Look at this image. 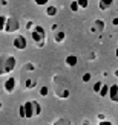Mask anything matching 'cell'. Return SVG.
Returning <instances> with one entry per match:
<instances>
[{
  "label": "cell",
  "instance_id": "obj_3",
  "mask_svg": "<svg viewBox=\"0 0 118 125\" xmlns=\"http://www.w3.org/2000/svg\"><path fill=\"white\" fill-rule=\"evenodd\" d=\"M15 64H17L15 57H12V55L3 57L2 58V70H0V75H6V73L12 72L15 69Z\"/></svg>",
  "mask_w": 118,
  "mask_h": 125
},
{
  "label": "cell",
  "instance_id": "obj_28",
  "mask_svg": "<svg viewBox=\"0 0 118 125\" xmlns=\"http://www.w3.org/2000/svg\"><path fill=\"white\" fill-rule=\"evenodd\" d=\"M81 125H91V124H89V122H83Z\"/></svg>",
  "mask_w": 118,
  "mask_h": 125
},
{
  "label": "cell",
  "instance_id": "obj_5",
  "mask_svg": "<svg viewBox=\"0 0 118 125\" xmlns=\"http://www.w3.org/2000/svg\"><path fill=\"white\" fill-rule=\"evenodd\" d=\"M12 46H14L17 51H25L28 47V41L25 35H17L14 40H12Z\"/></svg>",
  "mask_w": 118,
  "mask_h": 125
},
{
  "label": "cell",
  "instance_id": "obj_10",
  "mask_svg": "<svg viewBox=\"0 0 118 125\" xmlns=\"http://www.w3.org/2000/svg\"><path fill=\"white\" fill-rule=\"evenodd\" d=\"M65 38H66L65 31H55V34H54V40L57 41V43H63Z\"/></svg>",
  "mask_w": 118,
  "mask_h": 125
},
{
  "label": "cell",
  "instance_id": "obj_15",
  "mask_svg": "<svg viewBox=\"0 0 118 125\" xmlns=\"http://www.w3.org/2000/svg\"><path fill=\"white\" fill-rule=\"evenodd\" d=\"M103 84H104V83H101V81H98V83H95V84H94V92L97 93V95L101 92V89H103Z\"/></svg>",
  "mask_w": 118,
  "mask_h": 125
},
{
  "label": "cell",
  "instance_id": "obj_27",
  "mask_svg": "<svg viewBox=\"0 0 118 125\" xmlns=\"http://www.w3.org/2000/svg\"><path fill=\"white\" fill-rule=\"evenodd\" d=\"M115 55H117V58H118V46H117V49H115Z\"/></svg>",
  "mask_w": 118,
  "mask_h": 125
},
{
  "label": "cell",
  "instance_id": "obj_1",
  "mask_svg": "<svg viewBox=\"0 0 118 125\" xmlns=\"http://www.w3.org/2000/svg\"><path fill=\"white\" fill-rule=\"evenodd\" d=\"M25 107V113H26V119H32L35 116H40L41 115V104L39 101H28L23 104Z\"/></svg>",
  "mask_w": 118,
  "mask_h": 125
},
{
  "label": "cell",
  "instance_id": "obj_2",
  "mask_svg": "<svg viewBox=\"0 0 118 125\" xmlns=\"http://www.w3.org/2000/svg\"><path fill=\"white\" fill-rule=\"evenodd\" d=\"M31 37H32V40L35 41V46L37 47H43L45 46V38H46V32L43 26H34V29H31Z\"/></svg>",
  "mask_w": 118,
  "mask_h": 125
},
{
  "label": "cell",
  "instance_id": "obj_12",
  "mask_svg": "<svg viewBox=\"0 0 118 125\" xmlns=\"http://www.w3.org/2000/svg\"><path fill=\"white\" fill-rule=\"evenodd\" d=\"M109 90H110V85H107V84H103V89H101V92L98 93L101 98H106V96H109Z\"/></svg>",
  "mask_w": 118,
  "mask_h": 125
},
{
  "label": "cell",
  "instance_id": "obj_22",
  "mask_svg": "<svg viewBox=\"0 0 118 125\" xmlns=\"http://www.w3.org/2000/svg\"><path fill=\"white\" fill-rule=\"evenodd\" d=\"M18 116H20V117H25V116H26V113H25V107H23V105H20V107H18Z\"/></svg>",
  "mask_w": 118,
  "mask_h": 125
},
{
  "label": "cell",
  "instance_id": "obj_6",
  "mask_svg": "<svg viewBox=\"0 0 118 125\" xmlns=\"http://www.w3.org/2000/svg\"><path fill=\"white\" fill-rule=\"evenodd\" d=\"M3 89H5L6 93H12V92H14L15 90V78L11 76V78L6 79L5 83H3Z\"/></svg>",
  "mask_w": 118,
  "mask_h": 125
},
{
  "label": "cell",
  "instance_id": "obj_9",
  "mask_svg": "<svg viewBox=\"0 0 118 125\" xmlns=\"http://www.w3.org/2000/svg\"><path fill=\"white\" fill-rule=\"evenodd\" d=\"M112 5H114V0H100L98 2V8L101 11H107Z\"/></svg>",
  "mask_w": 118,
  "mask_h": 125
},
{
  "label": "cell",
  "instance_id": "obj_4",
  "mask_svg": "<svg viewBox=\"0 0 118 125\" xmlns=\"http://www.w3.org/2000/svg\"><path fill=\"white\" fill-rule=\"evenodd\" d=\"M18 28H20V21H18L15 17H8V20H6V24H5L3 32L12 34V32H17Z\"/></svg>",
  "mask_w": 118,
  "mask_h": 125
},
{
  "label": "cell",
  "instance_id": "obj_23",
  "mask_svg": "<svg viewBox=\"0 0 118 125\" xmlns=\"http://www.w3.org/2000/svg\"><path fill=\"white\" fill-rule=\"evenodd\" d=\"M91 78H92L91 73H84V75H83V83H88V81H91Z\"/></svg>",
  "mask_w": 118,
  "mask_h": 125
},
{
  "label": "cell",
  "instance_id": "obj_19",
  "mask_svg": "<svg viewBox=\"0 0 118 125\" xmlns=\"http://www.w3.org/2000/svg\"><path fill=\"white\" fill-rule=\"evenodd\" d=\"M6 20H8V17H5V15H2L0 17V29H5V24H6Z\"/></svg>",
  "mask_w": 118,
  "mask_h": 125
},
{
  "label": "cell",
  "instance_id": "obj_16",
  "mask_svg": "<svg viewBox=\"0 0 118 125\" xmlns=\"http://www.w3.org/2000/svg\"><path fill=\"white\" fill-rule=\"evenodd\" d=\"M78 9H80V5H78V2L75 0V2L71 3V11H72V12H77Z\"/></svg>",
  "mask_w": 118,
  "mask_h": 125
},
{
  "label": "cell",
  "instance_id": "obj_11",
  "mask_svg": "<svg viewBox=\"0 0 118 125\" xmlns=\"http://www.w3.org/2000/svg\"><path fill=\"white\" fill-rule=\"evenodd\" d=\"M57 12H58V9L55 8L54 5H49L48 9H46V15H49V17H55V15H57Z\"/></svg>",
  "mask_w": 118,
  "mask_h": 125
},
{
  "label": "cell",
  "instance_id": "obj_29",
  "mask_svg": "<svg viewBox=\"0 0 118 125\" xmlns=\"http://www.w3.org/2000/svg\"><path fill=\"white\" fill-rule=\"evenodd\" d=\"M115 76H118V70H115Z\"/></svg>",
  "mask_w": 118,
  "mask_h": 125
},
{
  "label": "cell",
  "instance_id": "obj_21",
  "mask_svg": "<svg viewBox=\"0 0 118 125\" xmlns=\"http://www.w3.org/2000/svg\"><path fill=\"white\" fill-rule=\"evenodd\" d=\"M34 3H35V5H39V6H43V5H48V3H49V0H34Z\"/></svg>",
  "mask_w": 118,
  "mask_h": 125
},
{
  "label": "cell",
  "instance_id": "obj_7",
  "mask_svg": "<svg viewBox=\"0 0 118 125\" xmlns=\"http://www.w3.org/2000/svg\"><path fill=\"white\" fill-rule=\"evenodd\" d=\"M109 98H110V101H112V102L118 104V84H112V85H110Z\"/></svg>",
  "mask_w": 118,
  "mask_h": 125
},
{
  "label": "cell",
  "instance_id": "obj_24",
  "mask_svg": "<svg viewBox=\"0 0 118 125\" xmlns=\"http://www.w3.org/2000/svg\"><path fill=\"white\" fill-rule=\"evenodd\" d=\"M98 125H114V124L110 122V121H100V122H98Z\"/></svg>",
  "mask_w": 118,
  "mask_h": 125
},
{
  "label": "cell",
  "instance_id": "obj_25",
  "mask_svg": "<svg viewBox=\"0 0 118 125\" xmlns=\"http://www.w3.org/2000/svg\"><path fill=\"white\" fill-rule=\"evenodd\" d=\"M112 24H115V26H118V17H115L112 20Z\"/></svg>",
  "mask_w": 118,
  "mask_h": 125
},
{
  "label": "cell",
  "instance_id": "obj_8",
  "mask_svg": "<svg viewBox=\"0 0 118 125\" xmlns=\"http://www.w3.org/2000/svg\"><path fill=\"white\" fill-rule=\"evenodd\" d=\"M77 62H78V58L75 57V55H67V57L65 58V64L67 67H74V66H77Z\"/></svg>",
  "mask_w": 118,
  "mask_h": 125
},
{
  "label": "cell",
  "instance_id": "obj_14",
  "mask_svg": "<svg viewBox=\"0 0 118 125\" xmlns=\"http://www.w3.org/2000/svg\"><path fill=\"white\" fill-rule=\"evenodd\" d=\"M52 125H71V122L67 119H65V117H60V119H57Z\"/></svg>",
  "mask_w": 118,
  "mask_h": 125
},
{
  "label": "cell",
  "instance_id": "obj_18",
  "mask_svg": "<svg viewBox=\"0 0 118 125\" xmlns=\"http://www.w3.org/2000/svg\"><path fill=\"white\" fill-rule=\"evenodd\" d=\"M34 85H35V81H32V79H26V83H25V87H26V89H32Z\"/></svg>",
  "mask_w": 118,
  "mask_h": 125
},
{
  "label": "cell",
  "instance_id": "obj_17",
  "mask_svg": "<svg viewBox=\"0 0 118 125\" xmlns=\"http://www.w3.org/2000/svg\"><path fill=\"white\" fill-rule=\"evenodd\" d=\"M77 2H78V5H80V8H88V6H89V0H77Z\"/></svg>",
  "mask_w": 118,
  "mask_h": 125
},
{
  "label": "cell",
  "instance_id": "obj_13",
  "mask_svg": "<svg viewBox=\"0 0 118 125\" xmlns=\"http://www.w3.org/2000/svg\"><path fill=\"white\" fill-rule=\"evenodd\" d=\"M94 26H95L97 31H100V32H101V31L104 29V21L103 20H95L94 21Z\"/></svg>",
  "mask_w": 118,
  "mask_h": 125
},
{
  "label": "cell",
  "instance_id": "obj_26",
  "mask_svg": "<svg viewBox=\"0 0 118 125\" xmlns=\"http://www.w3.org/2000/svg\"><path fill=\"white\" fill-rule=\"evenodd\" d=\"M98 117H100V121H106L104 119V115H98Z\"/></svg>",
  "mask_w": 118,
  "mask_h": 125
},
{
  "label": "cell",
  "instance_id": "obj_20",
  "mask_svg": "<svg viewBox=\"0 0 118 125\" xmlns=\"http://www.w3.org/2000/svg\"><path fill=\"white\" fill-rule=\"evenodd\" d=\"M48 93H49V89H48L46 85H43L41 89H40V95L41 96H48Z\"/></svg>",
  "mask_w": 118,
  "mask_h": 125
}]
</instances>
